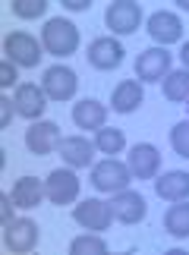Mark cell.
<instances>
[{"label": "cell", "mask_w": 189, "mask_h": 255, "mask_svg": "<svg viewBox=\"0 0 189 255\" xmlns=\"http://www.w3.org/2000/svg\"><path fill=\"white\" fill-rule=\"evenodd\" d=\"M41 44H44V51L54 54V57H69V54H76V47H79V28L63 16L47 19L44 28H41Z\"/></svg>", "instance_id": "6da1fadb"}, {"label": "cell", "mask_w": 189, "mask_h": 255, "mask_svg": "<svg viewBox=\"0 0 189 255\" xmlns=\"http://www.w3.org/2000/svg\"><path fill=\"white\" fill-rule=\"evenodd\" d=\"M3 54H6L9 63L32 70V66H38V60H41V44L28 32H9L3 38Z\"/></svg>", "instance_id": "7a4b0ae2"}, {"label": "cell", "mask_w": 189, "mask_h": 255, "mask_svg": "<svg viewBox=\"0 0 189 255\" xmlns=\"http://www.w3.org/2000/svg\"><path fill=\"white\" fill-rule=\"evenodd\" d=\"M129 180H133V170L114 158H107L92 167V183L98 192H123L129 186Z\"/></svg>", "instance_id": "3957f363"}, {"label": "cell", "mask_w": 189, "mask_h": 255, "mask_svg": "<svg viewBox=\"0 0 189 255\" xmlns=\"http://www.w3.org/2000/svg\"><path fill=\"white\" fill-rule=\"evenodd\" d=\"M104 22L114 35H133L139 28V22H142V9H139V3H133V0H117V3L107 6Z\"/></svg>", "instance_id": "277c9868"}, {"label": "cell", "mask_w": 189, "mask_h": 255, "mask_svg": "<svg viewBox=\"0 0 189 255\" xmlns=\"http://www.w3.org/2000/svg\"><path fill=\"white\" fill-rule=\"evenodd\" d=\"M73 218H76V224H82L85 230L101 233V230L111 227L114 211H111V202H101V199H85V202H79L76 208H73Z\"/></svg>", "instance_id": "5b68a950"}, {"label": "cell", "mask_w": 189, "mask_h": 255, "mask_svg": "<svg viewBox=\"0 0 189 255\" xmlns=\"http://www.w3.org/2000/svg\"><path fill=\"white\" fill-rule=\"evenodd\" d=\"M76 85H79V79L69 66H47L44 70L41 88L51 101H69V98L76 95Z\"/></svg>", "instance_id": "8992f818"}, {"label": "cell", "mask_w": 189, "mask_h": 255, "mask_svg": "<svg viewBox=\"0 0 189 255\" xmlns=\"http://www.w3.org/2000/svg\"><path fill=\"white\" fill-rule=\"evenodd\" d=\"M38 243V224L28 218H13L3 224V246L9 252H32Z\"/></svg>", "instance_id": "52a82bcc"}, {"label": "cell", "mask_w": 189, "mask_h": 255, "mask_svg": "<svg viewBox=\"0 0 189 255\" xmlns=\"http://www.w3.org/2000/svg\"><path fill=\"white\" fill-rule=\"evenodd\" d=\"M44 195L54 205L76 202V195H79V176L73 170H63V167L51 170V173H47V180H44Z\"/></svg>", "instance_id": "ba28073f"}, {"label": "cell", "mask_w": 189, "mask_h": 255, "mask_svg": "<svg viewBox=\"0 0 189 255\" xmlns=\"http://www.w3.org/2000/svg\"><path fill=\"white\" fill-rule=\"evenodd\" d=\"M167 73H171V54L164 47H148L136 57V76L142 82H164Z\"/></svg>", "instance_id": "9c48e42d"}, {"label": "cell", "mask_w": 189, "mask_h": 255, "mask_svg": "<svg viewBox=\"0 0 189 255\" xmlns=\"http://www.w3.org/2000/svg\"><path fill=\"white\" fill-rule=\"evenodd\" d=\"M25 148L32 154H51L54 148H60V126L51 120H38L25 129Z\"/></svg>", "instance_id": "30bf717a"}, {"label": "cell", "mask_w": 189, "mask_h": 255, "mask_svg": "<svg viewBox=\"0 0 189 255\" xmlns=\"http://www.w3.org/2000/svg\"><path fill=\"white\" fill-rule=\"evenodd\" d=\"M123 54L126 51L117 38H95V41L88 44V63H92L95 70H114V66H120Z\"/></svg>", "instance_id": "8fae6325"}, {"label": "cell", "mask_w": 189, "mask_h": 255, "mask_svg": "<svg viewBox=\"0 0 189 255\" xmlns=\"http://www.w3.org/2000/svg\"><path fill=\"white\" fill-rule=\"evenodd\" d=\"M13 101H16V114L19 117H25V120H38V117L44 114V107H47V95H44V88H38L32 82H22L16 88Z\"/></svg>", "instance_id": "7c38bea8"}, {"label": "cell", "mask_w": 189, "mask_h": 255, "mask_svg": "<svg viewBox=\"0 0 189 255\" xmlns=\"http://www.w3.org/2000/svg\"><path fill=\"white\" fill-rule=\"evenodd\" d=\"M158 167H161V154H158L155 145H148V142L133 145V151H129V170H133V176L152 180L158 173Z\"/></svg>", "instance_id": "4fadbf2b"}, {"label": "cell", "mask_w": 189, "mask_h": 255, "mask_svg": "<svg viewBox=\"0 0 189 255\" xmlns=\"http://www.w3.org/2000/svg\"><path fill=\"white\" fill-rule=\"evenodd\" d=\"M111 211H114V218L120 221V224H139L145 218V199L139 192H129V189H123V192H117L114 195V202H111Z\"/></svg>", "instance_id": "5bb4252c"}, {"label": "cell", "mask_w": 189, "mask_h": 255, "mask_svg": "<svg viewBox=\"0 0 189 255\" xmlns=\"http://www.w3.org/2000/svg\"><path fill=\"white\" fill-rule=\"evenodd\" d=\"M148 35H152L155 41H161V44H174V41H180V35H183V22L174 13L161 9V13L148 16Z\"/></svg>", "instance_id": "9a60e30c"}, {"label": "cell", "mask_w": 189, "mask_h": 255, "mask_svg": "<svg viewBox=\"0 0 189 255\" xmlns=\"http://www.w3.org/2000/svg\"><path fill=\"white\" fill-rule=\"evenodd\" d=\"M155 192L167 202H183L189 199V173L186 170H167L155 180Z\"/></svg>", "instance_id": "2e32d148"}, {"label": "cell", "mask_w": 189, "mask_h": 255, "mask_svg": "<svg viewBox=\"0 0 189 255\" xmlns=\"http://www.w3.org/2000/svg\"><path fill=\"white\" fill-rule=\"evenodd\" d=\"M60 158L69 164V167H88L95 158V145L82 139V135H69V139H60Z\"/></svg>", "instance_id": "e0dca14e"}, {"label": "cell", "mask_w": 189, "mask_h": 255, "mask_svg": "<svg viewBox=\"0 0 189 255\" xmlns=\"http://www.w3.org/2000/svg\"><path fill=\"white\" fill-rule=\"evenodd\" d=\"M104 120H107V111L95 98H85V101L73 104V123L79 129H104Z\"/></svg>", "instance_id": "ac0fdd59"}, {"label": "cell", "mask_w": 189, "mask_h": 255, "mask_svg": "<svg viewBox=\"0 0 189 255\" xmlns=\"http://www.w3.org/2000/svg\"><path fill=\"white\" fill-rule=\"evenodd\" d=\"M9 199H13L16 208H35V205H41V199H44V186H41L38 176H22V180H16Z\"/></svg>", "instance_id": "d6986e66"}, {"label": "cell", "mask_w": 189, "mask_h": 255, "mask_svg": "<svg viewBox=\"0 0 189 255\" xmlns=\"http://www.w3.org/2000/svg\"><path fill=\"white\" fill-rule=\"evenodd\" d=\"M142 101H145V92H142V85H139L136 79L120 82L114 88V98H111V104H114L117 114H133Z\"/></svg>", "instance_id": "ffe728a7"}, {"label": "cell", "mask_w": 189, "mask_h": 255, "mask_svg": "<svg viewBox=\"0 0 189 255\" xmlns=\"http://www.w3.org/2000/svg\"><path fill=\"white\" fill-rule=\"evenodd\" d=\"M164 227H167V233H171V237H177V240L189 237V199H183V202H177V205H171V208H167Z\"/></svg>", "instance_id": "44dd1931"}, {"label": "cell", "mask_w": 189, "mask_h": 255, "mask_svg": "<svg viewBox=\"0 0 189 255\" xmlns=\"http://www.w3.org/2000/svg\"><path fill=\"white\" fill-rule=\"evenodd\" d=\"M164 98L174 104L189 101V70H174L164 76Z\"/></svg>", "instance_id": "7402d4cb"}, {"label": "cell", "mask_w": 189, "mask_h": 255, "mask_svg": "<svg viewBox=\"0 0 189 255\" xmlns=\"http://www.w3.org/2000/svg\"><path fill=\"white\" fill-rule=\"evenodd\" d=\"M95 148L104 151V154H120L126 148V135L123 129H98V139H95Z\"/></svg>", "instance_id": "603a6c76"}, {"label": "cell", "mask_w": 189, "mask_h": 255, "mask_svg": "<svg viewBox=\"0 0 189 255\" xmlns=\"http://www.w3.org/2000/svg\"><path fill=\"white\" fill-rule=\"evenodd\" d=\"M69 252L73 255H104L107 252V243L101 237H76L73 243H69Z\"/></svg>", "instance_id": "cb8c5ba5"}, {"label": "cell", "mask_w": 189, "mask_h": 255, "mask_svg": "<svg viewBox=\"0 0 189 255\" xmlns=\"http://www.w3.org/2000/svg\"><path fill=\"white\" fill-rule=\"evenodd\" d=\"M9 6H13V16L19 19H38L47 9L44 0H9Z\"/></svg>", "instance_id": "d4e9b609"}, {"label": "cell", "mask_w": 189, "mask_h": 255, "mask_svg": "<svg viewBox=\"0 0 189 255\" xmlns=\"http://www.w3.org/2000/svg\"><path fill=\"white\" fill-rule=\"evenodd\" d=\"M171 145L180 158H189V120H180L171 129Z\"/></svg>", "instance_id": "484cf974"}, {"label": "cell", "mask_w": 189, "mask_h": 255, "mask_svg": "<svg viewBox=\"0 0 189 255\" xmlns=\"http://www.w3.org/2000/svg\"><path fill=\"white\" fill-rule=\"evenodd\" d=\"M13 82H16V63L3 60V63H0V85H3V88H9Z\"/></svg>", "instance_id": "4316f807"}, {"label": "cell", "mask_w": 189, "mask_h": 255, "mask_svg": "<svg viewBox=\"0 0 189 255\" xmlns=\"http://www.w3.org/2000/svg\"><path fill=\"white\" fill-rule=\"evenodd\" d=\"M0 214H3V224L13 221V199L9 195H0Z\"/></svg>", "instance_id": "83f0119b"}, {"label": "cell", "mask_w": 189, "mask_h": 255, "mask_svg": "<svg viewBox=\"0 0 189 255\" xmlns=\"http://www.w3.org/2000/svg\"><path fill=\"white\" fill-rule=\"evenodd\" d=\"M13 104L9 98H0V111H3V120H0V126H9V117H13Z\"/></svg>", "instance_id": "f1b7e54d"}, {"label": "cell", "mask_w": 189, "mask_h": 255, "mask_svg": "<svg viewBox=\"0 0 189 255\" xmlns=\"http://www.w3.org/2000/svg\"><path fill=\"white\" fill-rule=\"evenodd\" d=\"M63 6L73 9V13H79V9H88L92 3H88V0H63Z\"/></svg>", "instance_id": "f546056e"}, {"label": "cell", "mask_w": 189, "mask_h": 255, "mask_svg": "<svg viewBox=\"0 0 189 255\" xmlns=\"http://www.w3.org/2000/svg\"><path fill=\"white\" fill-rule=\"evenodd\" d=\"M180 57H183V63H186V70H189V41L183 44V51H180Z\"/></svg>", "instance_id": "4dcf8cb0"}, {"label": "cell", "mask_w": 189, "mask_h": 255, "mask_svg": "<svg viewBox=\"0 0 189 255\" xmlns=\"http://www.w3.org/2000/svg\"><path fill=\"white\" fill-rule=\"evenodd\" d=\"M177 3H180L183 9H189V0H177Z\"/></svg>", "instance_id": "1f68e13d"}]
</instances>
